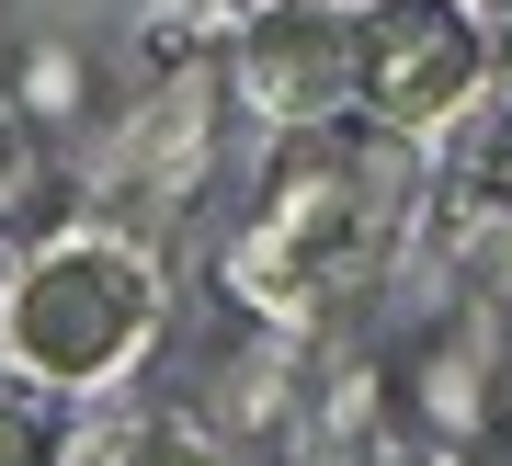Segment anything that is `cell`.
<instances>
[{
  "label": "cell",
  "instance_id": "obj_5",
  "mask_svg": "<svg viewBox=\"0 0 512 466\" xmlns=\"http://www.w3.org/2000/svg\"><path fill=\"white\" fill-rule=\"evenodd\" d=\"M421 376H410V410H421V432H433L444 455H478L501 432V319H444V341H421Z\"/></svg>",
  "mask_w": 512,
  "mask_h": 466
},
{
  "label": "cell",
  "instance_id": "obj_9",
  "mask_svg": "<svg viewBox=\"0 0 512 466\" xmlns=\"http://www.w3.org/2000/svg\"><path fill=\"white\" fill-rule=\"evenodd\" d=\"M501 432H512V330H501Z\"/></svg>",
  "mask_w": 512,
  "mask_h": 466
},
{
  "label": "cell",
  "instance_id": "obj_4",
  "mask_svg": "<svg viewBox=\"0 0 512 466\" xmlns=\"http://www.w3.org/2000/svg\"><path fill=\"white\" fill-rule=\"evenodd\" d=\"M217 80H228V114H251L274 137L353 114V0H274V12H251L239 35H217Z\"/></svg>",
  "mask_w": 512,
  "mask_h": 466
},
{
  "label": "cell",
  "instance_id": "obj_10",
  "mask_svg": "<svg viewBox=\"0 0 512 466\" xmlns=\"http://www.w3.org/2000/svg\"><path fill=\"white\" fill-rule=\"evenodd\" d=\"M478 12H512V0H478Z\"/></svg>",
  "mask_w": 512,
  "mask_h": 466
},
{
  "label": "cell",
  "instance_id": "obj_2",
  "mask_svg": "<svg viewBox=\"0 0 512 466\" xmlns=\"http://www.w3.org/2000/svg\"><path fill=\"white\" fill-rule=\"evenodd\" d=\"M160 319H171L160 262L126 228H69L0 285V364L23 387H69L80 398V387L137 376V353L160 341Z\"/></svg>",
  "mask_w": 512,
  "mask_h": 466
},
{
  "label": "cell",
  "instance_id": "obj_8",
  "mask_svg": "<svg viewBox=\"0 0 512 466\" xmlns=\"http://www.w3.org/2000/svg\"><path fill=\"white\" fill-rule=\"evenodd\" d=\"M251 12H274V0H194V23H205V35H239Z\"/></svg>",
  "mask_w": 512,
  "mask_h": 466
},
{
  "label": "cell",
  "instance_id": "obj_6",
  "mask_svg": "<svg viewBox=\"0 0 512 466\" xmlns=\"http://www.w3.org/2000/svg\"><path fill=\"white\" fill-rule=\"evenodd\" d=\"M217 126H228V80H217V57L205 69H171V91L137 114V194H160V205H183L205 160H217Z\"/></svg>",
  "mask_w": 512,
  "mask_h": 466
},
{
  "label": "cell",
  "instance_id": "obj_1",
  "mask_svg": "<svg viewBox=\"0 0 512 466\" xmlns=\"http://www.w3.org/2000/svg\"><path fill=\"white\" fill-rule=\"evenodd\" d=\"M421 205L410 137L365 126V114H330V126L274 137L251 216L228 228V307H251L262 330H319L353 285H376Z\"/></svg>",
  "mask_w": 512,
  "mask_h": 466
},
{
  "label": "cell",
  "instance_id": "obj_3",
  "mask_svg": "<svg viewBox=\"0 0 512 466\" xmlns=\"http://www.w3.org/2000/svg\"><path fill=\"white\" fill-rule=\"evenodd\" d=\"M490 12L478 0H353V114L387 137H433L490 91Z\"/></svg>",
  "mask_w": 512,
  "mask_h": 466
},
{
  "label": "cell",
  "instance_id": "obj_7",
  "mask_svg": "<svg viewBox=\"0 0 512 466\" xmlns=\"http://www.w3.org/2000/svg\"><path fill=\"white\" fill-rule=\"evenodd\" d=\"M23 114H80V57H35L23 69Z\"/></svg>",
  "mask_w": 512,
  "mask_h": 466
}]
</instances>
